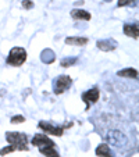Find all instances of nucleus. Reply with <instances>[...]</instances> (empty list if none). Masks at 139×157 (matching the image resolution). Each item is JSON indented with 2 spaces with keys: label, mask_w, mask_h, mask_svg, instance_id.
I'll return each mask as SVG.
<instances>
[{
  "label": "nucleus",
  "mask_w": 139,
  "mask_h": 157,
  "mask_svg": "<svg viewBox=\"0 0 139 157\" xmlns=\"http://www.w3.org/2000/svg\"><path fill=\"white\" fill-rule=\"evenodd\" d=\"M6 140L9 145H11L15 150H28V136L22 132H7Z\"/></svg>",
  "instance_id": "f257e3e1"
},
{
  "label": "nucleus",
  "mask_w": 139,
  "mask_h": 157,
  "mask_svg": "<svg viewBox=\"0 0 139 157\" xmlns=\"http://www.w3.org/2000/svg\"><path fill=\"white\" fill-rule=\"evenodd\" d=\"M27 61V50L22 48H13L7 56V64L13 67H20Z\"/></svg>",
  "instance_id": "f03ea898"
},
{
  "label": "nucleus",
  "mask_w": 139,
  "mask_h": 157,
  "mask_svg": "<svg viewBox=\"0 0 139 157\" xmlns=\"http://www.w3.org/2000/svg\"><path fill=\"white\" fill-rule=\"evenodd\" d=\"M71 85H72L71 77H68V75H60V77L54 81L53 92L56 93V95H61V93H64L65 90H68V89L71 88Z\"/></svg>",
  "instance_id": "7ed1b4c3"
},
{
  "label": "nucleus",
  "mask_w": 139,
  "mask_h": 157,
  "mask_svg": "<svg viewBox=\"0 0 139 157\" xmlns=\"http://www.w3.org/2000/svg\"><path fill=\"white\" fill-rule=\"evenodd\" d=\"M38 127L44 133H50V135H54V136H61L65 128V127H57V125H53L52 122H44V121L39 122Z\"/></svg>",
  "instance_id": "20e7f679"
},
{
  "label": "nucleus",
  "mask_w": 139,
  "mask_h": 157,
  "mask_svg": "<svg viewBox=\"0 0 139 157\" xmlns=\"http://www.w3.org/2000/svg\"><path fill=\"white\" fill-rule=\"evenodd\" d=\"M99 96H100V92H99L98 88H92L89 89L88 92H83L82 93V100L83 103L86 104V110H89V107L92 106L93 103H96V101L99 100Z\"/></svg>",
  "instance_id": "39448f33"
},
{
  "label": "nucleus",
  "mask_w": 139,
  "mask_h": 157,
  "mask_svg": "<svg viewBox=\"0 0 139 157\" xmlns=\"http://www.w3.org/2000/svg\"><path fill=\"white\" fill-rule=\"evenodd\" d=\"M32 145L41 147H46V146H54V142L52 139H49L44 133H36L35 136L32 138Z\"/></svg>",
  "instance_id": "423d86ee"
},
{
  "label": "nucleus",
  "mask_w": 139,
  "mask_h": 157,
  "mask_svg": "<svg viewBox=\"0 0 139 157\" xmlns=\"http://www.w3.org/2000/svg\"><path fill=\"white\" fill-rule=\"evenodd\" d=\"M96 46L102 52H111L117 48V42L114 39H103V40H98Z\"/></svg>",
  "instance_id": "0eeeda50"
},
{
  "label": "nucleus",
  "mask_w": 139,
  "mask_h": 157,
  "mask_svg": "<svg viewBox=\"0 0 139 157\" xmlns=\"http://www.w3.org/2000/svg\"><path fill=\"white\" fill-rule=\"evenodd\" d=\"M86 43H88V38H82V36L65 38V44H70V46H85Z\"/></svg>",
  "instance_id": "6e6552de"
},
{
  "label": "nucleus",
  "mask_w": 139,
  "mask_h": 157,
  "mask_svg": "<svg viewBox=\"0 0 139 157\" xmlns=\"http://www.w3.org/2000/svg\"><path fill=\"white\" fill-rule=\"evenodd\" d=\"M107 138H109V140L113 143V145H117V146H121V143L125 140L124 135H122L121 132H118V131L110 132L109 135H107Z\"/></svg>",
  "instance_id": "1a4fd4ad"
},
{
  "label": "nucleus",
  "mask_w": 139,
  "mask_h": 157,
  "mask_svg": "<svg viewBox=\"0 0 139 157\" xmlns=\"http://www.w3.org/2000/svg\"><path fill=\"white\" fill-rule=\"evenodd\" d=\"M71 17L74 18V20H85V21H89L92 18V15L89 14L88 11L82 10V9H74L71 11Z\"/></svg>",
  "instance_id": "9d476101"
},
{
  "label": "nucleus",
  "mask_w": 139,
  "mask_h": 157,
  "mask_svg": "<svg viewBox=\"0 0 139 157\" xmlns=\"http://www.w3.org/2000/svg\"><path fill=\"white\" fill-rule=\"evenodd\" d=\"M124 33L127 36H131V38L138 39V33H139L138 24H127V25H124Z\"/></svg>",
  "instance_id": "9b49d317"
},
{
  "label": "nucleus",
  "mask_w": 139,
  "mask_h": 157,
  "mask_svg": "<svg viewBox=\"0 0 139 157\" xmlns=\"http://www.w3.org/2000/svg\"><path fill=\"white\" fill-rule=\"evenodd\" d=\"M96 156H98V157H113L109 145H106V143L99 145L98 147H96Z\"/></svg>",
  "instance_id": "f8f14e48"
},
{
  "label": "nucleus",
  "mask_w": 139,
  "mask_h": 157,
  "mask_svg": "<svg viewBox=\"0 0 139 157\" xmlns=\"http://www.w3.org/2000/svg\"><path fill=\"white\" fill-rule=\"evenodd\" d=\"M118 77H122V78H129V79H136L138 78V71L133 68H125V70H121V71L117 72Z\"/></svg>",
  "instance_id": "ddd939ff"
},
{
  "label": "nucleus",
  "mask_w": 139,
  "mask_h": 157,
  "mask_svg": "<svg viewBox=\"0 0 139 157\" xmlns=\"http://www.w3.org/2000/svg\"><path fill=\"white\" fill-rule=\"evenodd\" d=\"M42 154H44L46 157H60L59 151L54 149V146H46V147H41L39 149Z\"/></svg>",
  "instance_id": "4468645a"
},
{
  "label": "nucleus",
  "mask_w": 139,
  "mask_h": 157,
  "mask_svg": "<svg viewBox=\"0 0 139 157\" xmlns=\"http://www.w3.org/2000/svg\"><path fill=\"white\" fill-rule=\"evenodd\" d=\"M42 61L46 63V64H50V63L54 61V59H56V56H54V53L50 50V49H46V50L42 52Z\"/></svg>",
  "instance_id": "2eb2a0df"
},
{
  "label": "nucleus",
  "mask_w": 139,
  "mask_h": 157,
  "mask_svg": "<svg viewBox=\"0 0 139 157\" xmlns=\"http://www.w3.org/2000/svg\"><path fill=\"white\" fill-rule=\"evenodd\" d=\"M77 63V59H65V60H61V67H70V65L75 64Z\"/></svg>",
  "instance_id": "dca6fc26"
},
{
  "label": "nucleus",
  "mask_w": 139,
  "mask_h": 157,
  "mask_svg": "<svg viewBox=\"0 0 139 157\" xmlns=\"http://www.w3.org/2000/svg\"><path fill=\"white\" fill-rule=\"evenodd\" d=\"M14 150H15V149L11 145H9L7 147H4V149H2V150H0V156H6V154L11 153V151H14Z\"/></svg>",
  "instance_id": "f3484780"
},
{
  "label": "nucleus",
  "mask_w": 139,
  "mask_h": 157,
  "mask_svg": "<svg viewBox=\"0 0 139 157\" xmlns=\"http://www.w3.org/2000/svg\"><path fill=\"white\" fill-rule=\"evenodd\" d=\"M24 121H25V117H22V116L11 117V124H20V122H24Z\"/></svg>",
  "instance_id": "a211bd4d"
},
{
  "label": "nucleus",
  "mask_w": 139,
  "mask_h": 157,
  "mask_svg": "<svg viewBox=\"0 0 139 157\" xmlns=\"http://www.w3.org/2000/svg\"><path fill=\"white\" fill-rule=\"evenodd\" d=\"M135 0H118V7H122V6H129L132 4Z\"/></svg>",
  "instance_id": "6ab92c4d"
},
{
  "label": "nucleus",
  "mask_w": 139,
  "mask_h": 157,
  "mask_svg": "<svg viewBox=\"0 0 139 157\" xmlns=\"http://www.w3.org/2000/svg\"><path fill=\"white\" fill-rule=\"evenodd\" d=\"M22 7L27 9V10H29V9H32L33 7V3L31 2V0H24V2H22Z\"/></svg>",
  "instance_id": "aec40b11"
}]
</instances>
